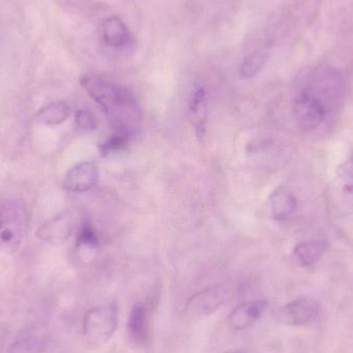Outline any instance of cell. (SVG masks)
I'll return each mask as SVG.
<instances>
[{"label": "cell", "instance_id": "14", "mask_svg": "<svg viewBox=\"0 0 353 353\" xmlns=\"http://www.w3.org/2000/svg\"><path fill=\"white\" fill-rule=\"evenodd\" d=\"M189 113H190L197 137L203 138L205 136V121H207L205 91L203 87H199L193 92L189 103Z\"/></svg>", "mask_w": 353, "mask_h": 353}, {"label": "cell", "instance_id": "11", "mask_svg": "<svg viewBox=\"0 0 353 353\" xmlns=\"http://www.w3.org/2000/svg\"><path fill=\"white\" fill-rule=\"evenodd\" d=\"M101 39L111 48H123L130 43V32L125 23L117 16L108 17L101 22Z\"/></svg>", "mask_w": 353, "mask_h": 353}, {"label": "cell", "instance_id": "3", "mask_svg": "<svg viewBox=\"0 0 353 353\" xmlns=\"http://www.w3.org/2000/svg\"><path fill=\"white\" fill-rule=\"evenodd\" d=\"M307 90L310 91L325 105L334 109L342 101L343 81L339 72L330 66H319L311 74Z\"/></svg>", "mask_w": 353, "mask_h": 353}, {"label": "cell", "instance_id": "20", "mask_svg": "<svg viewBox=\"0 0 353 353\" xmlns=\"http://www.w3.org/2000/svg\"><path fill=\"white\" fill-rule=\"evenodd\" d=\"M130 137L124 136V134H116L110 137L105 140L103 144L99 145L101 152L103 155L111 154V153L119 152L128 147L130 142Z\"/></svg>", "mask_w": 353, "mask_h": 353}, {"label": "cell", "instance_id": "5", "mask_svg": "<svg viewBox=\"0 0 353 353\" xmlns=\"http://www.w3.org/2000/svg\"><path fill=\"white\" fill-rule=\"evenodd\" d=\"M325 105L307 89H303L294 99V119L304 132L316 130L325 119Z\"/></svg>", "mask_w": 353, "mask_h": 353}, {"label": "cell", "instance_id": "12", "mask_svg": "<svg viewBox=\"0 0 353 353\" xmlns=\"http://www.w3.org/2000/svg\"><path fill=\"white\" fill-rule=\"evenodd\" d=\"M298 203L294 193L284 186L278 187L269 199V208L273 219L283 221L296 212Z\"/></svg>", "mask_w": 353, "mask_h": 353}, {"label": "cell", "instance_id": "9", "mask_svg": "<svg viewBox=\"0 0 353 353\" xmlns=\"http://www.w3.org/2000/svg\"><path fill=\"white\" fill-rule=\"evenodd\" d=\"M99 168L95 163H82L70 169L63 181L65 190L74 193H83L94 188L99 182Z\"/></svg>", "mask_w": 353, "mask_h": 353}, {"label": "cell", "instance_id": "6", "mask_svg": "<svg viewBox=\"0 0 353 353\" xmlns=\"http://www.w3.org/2000/svg\"><path fill=\"white\" fill-rule=\"evenodd\" d=\"M76 228V216L72 211L62 212L59 215L48 220L37 230V236L45 242L62 243L68 240Z\"/></svg>", "mask_w": 353, "mask_h": 353}, {"label": "cell", "instance_id": "18", "mask_svg": "<svg viewBox=\"0 0 353 353\" xmlns=\"http://www.w3.org/2000/svg\"><path fill=\"white\" fill-rule=\"evenodd\" d=\"M46 348V342L41 338H20L14 341L6 353H43Z\"/></svg>", "mask_w": 353, "mask_h": 353}, {"label": "cell", "instance_id": "10", "mask_svg": "<svg viewBox=\"0 0 353 353\" xmlns=\"http://www.w3.org/2000/svg\"><path fill=\"white\" fill-rule=\"evenodd\" d=\"M265 300H253L242 303L232 309L228 315V325L234 331H245L254 325L267 308Z\"/></svg>", "mask_w": 353, "mask_h": 353}, {"label": "cell", "instance_id": "21", "mask_svg": "<svg viewBox=\"0 0 353 353\" xmlns=\"http://www.w3.org/2000/svg\"><path fill=\"white\" fill-rule=\"evenodd\" d=\"M76 125L83 130H93L97 128V119L88 110H79L74 117Z\"/></svg>", "mask_w": 353, "mask_h": 353}, {"label": "cell", "instance_id": "7", "mask_svg": "<svg viewBox=\"0 0 353 353\" xmlns=\"http://www.w3.org/2000/svg\"><path fill=\"white\" fill-rule=\"evenodd\" d=\"M226 298L225 288L211 286L191 296L187 303L186 312L193 317L207 316L218 310Z\"/></svg>", "mask_w": 353, "mask_h": 353}, {"label": "cell", "instance_id": "17", "mask_svg": "<svg viewBox=\"0 0 353 353\" xmlns=\"http://www.w3.org/2000/svg\"><path fill=\"white\" fill-rule=\"evenodd\" d=\"M268 59V52L261 49L251 53L250 55L245 57L241 66V76L245 79L253 78L256 76L261 68L265 65Z\"/></svg>", "mask_w": 353, "mask_h": 353}, {"label": "cell", "instance_id": "22", "mask_svg": "<svg viewBox=\"0 0 353 353\" xmlns=\"http://www.w3.org/2000/svg\"><path fill=\"white\" fill-rule=\"evenodd\" d=\"M339 176L342 181V186L347 192H353V159L342 165L339 170Z\"/></svg>", "mask_w": 353, "mask_h": 353}, {"label": "cell", "instance_id": "15", "mask_svg": "<svg viewBox=\"0 0 353 353\" xmlns=\"http://www.w3.org/2000/svg\"><path fill=\"white\" fill-rule=\"evenodd\" d=\"M70 116V108L63 101H53L43 105L37 113V121L43 125L56 126L63 123Z\"/></svg>", "mask_w": 353, "mask_h": 353}, {"label": "cell", "instance_id": "4", "mask_svg": "<svg viewBox=\"0 0 353 353\" xmlns=\"http://www.w3.org/2000/svg\"><path fill=\"white\" fill-rule=\"evenodd\" d=\"M26 230V215L19 203L10 201L0 208V244L17 250Z\"/></svg>", "mask_w": 353, "mask_h": 353}, {"label": "cell", "instance_id": "8", "mask_svg": "<svg viewBox=\"0 0 353 353\" xmlns=\"http://www.w3.org/2000/svg\"><path fill=\"white\" fill-rule=\"evenodd\" d=\"M319 313V303L312 299L299 298L280 310L279 319L290 327H301L313 321Z\"/></svg>", "mask_w": 353, "mask_h": 353}, {"label": "cell", "instance_id": "1", "mask_svg": "<svg viewBox=\"0 0 353 353\" xmlns=\"http://www.w3.org/2000/svg\"><path fill=\"white\" fill-rule=\"evenodd\" d=\"M81 86L105 112L116 134L132 138L140 128V108L134 95L123 87L101 77H81Z\"/></svg>", "mask_w": 353, "mask_h": 353}, {"label": "cell", "instance_id": "19", "mask_svg": "<svg viewBox=\"0 0 353 353\" xmlns=\"http://www.w3.org/2000/svg\"><path fill=\"white\" fill-rule=\"evenodd\" d=\"M77 243L79 246L89 247V248H95L99 245V236L88 221H84L81 224L78 236H77Z\"/></svg>", "mask_w": 353, "mask_h": 353}, {"label": "cell", "instance_id": "13", "mask_svg": "<svg viewBox=\"0 0 353 353\" xmlns=\"http://www.w3.org/2000/svg\"><path fill=\"white\" fill-rule=\"evenodd\" d=\"M128 333L134 345L143 346L149 339V319L146 307L136 304L130 310L128 321Z\"/></svg>", "mask_w": 353, "mask_h": 353}, {"label": "cell", "instance_id": "23", "mask_svg": "<svg viewBox=\"0 0 353 353\" xmlns=\"http://www.w3.org/2000/svg\"><path fill=\"white\" fill-rule=\"evenodd\" d=\"M223 353H246L245 352H243V350H230V352H226Z\"/></svg>", "mask_w": 353, "mask_h": 353}, {"label": "cell", "instance_id": "2", "mask_svg": "<svg viewBox=\"0 0 353 353\" xmlns=\"http://www.w3.org/2000/svg\"><path fill=\"white\" fill-rule=\"evenodd\" d=\"M118 321L119 310L115 304L93 307L85 314L83 335L90 345H103L115 334Z\"/></svg>", "mask_w": 353, "mask_h": 353}, {"label": "cell", "instance_id": "16", "mask_svg": "<svg viewBox=\"0 0 353 353\" xmlns=\"http://www.w3.org/2000/svg\"><path fill=\"white\" fill-rule=\"evenodd\" d=\"M325 249H327V243L321 240H311L296 245L294 253L296 261L301 265L304 267H310L321 259Z\"/></svg>", "mask_w": 353, "mask_h": 353}]
</instances>
